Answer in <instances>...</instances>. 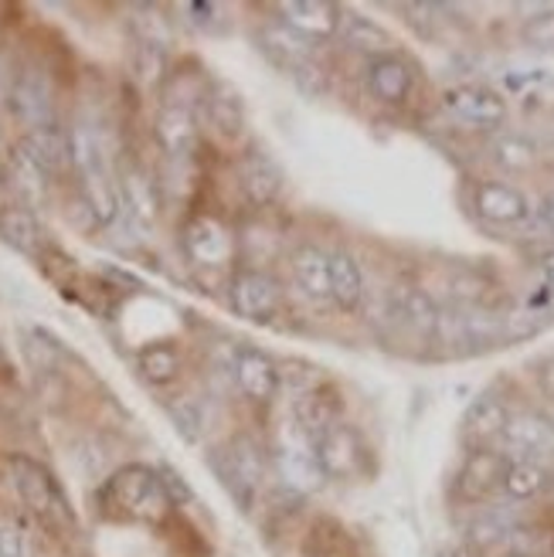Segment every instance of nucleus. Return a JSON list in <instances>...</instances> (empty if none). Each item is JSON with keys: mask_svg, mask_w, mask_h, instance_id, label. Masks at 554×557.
<instances>
[{"mask_svg": "<svg viewBox=\"0 0 554 557\" xmlns=\"http://www.w3.org/2000/svg\"><path fill=\"white\" fill-rule=\"evenodd\" d=\"M541 269H544V275H547V286L554 289V252L544 256V265H541Z\"/></svg>", "mask_w": 554, "mask_h": 557, "instance_id": "nucleus-41", "label": "nucleus"}, {"mask_svg": "<svg viewBox=\"0 0 554 557\" xmlns=\"http://www.w3.org/2000/svg\"><path fill=\"white\" fill-rule=\"evenodd\" d=\"M541 218H544V225H547V228L554 232V194H551V198H547V201L541 205Z\"/></svg>", "mask_w": 554, "mask_h": 557, "instance_id": "nucleus-40", "label": "nucleus"}, {"mask_svg": "<svg viewBox=\"0 0 554 557\" xmlns=\"http://www.w3.org/2000/svg\"><path fill=\"white\" fill-rule=\"evenodd\" d=\"M507 462L504 456H496L490 449H477L469 456L459 469V490L469 496V499H487L493 490L504 486V472H507Z\"/></svg>", "mask_w": 554, "mask_h": 557, "instance_id": "nucleus-17", "label": "nucleus"}, {"mask_svg": "<svg viewBox=\"0 0 554 557\" xmlns=\"http://www.w3.org/2000/svg\"><path fill=\"white\" fill-rule=\"evenodd\" d=\"M293 422L307 432L310 438H317V435H323L327 429H334L341 418H337V401H334V395L327 392V387H313V392H307V395H299L296 398V405H293Z\"/></svg>", "mask_w": 554, "mask_h": 557, "instance_id": "nucleus-23", "label": "nucleus"}, {"mask_svg": "<svg viewBox=\"0 0 554 557\" xmlns=\"http://www.w3.org/2000/svg\"><path fill=\"white\" fill-rule=\"evenodd\" d=\"M504 445L510 459H528V462H547L554 459V422L541 411H520L510 414Z\"/></svg>", "mask_w": 554, "mask_h": 557, "instance_id": "nucleus-7", "label": "nucleus"}, {"mask_svg": "<svg viewBox=\"0 0 554 557\" xmlns=\"http://www.w3.org/2000/svg\"><path fill=\"white\" fill-rule=\"evenodd\" d=\"M102 507L126 517V520L160 523L171 513L174 499H171L168 486H163L160 472H153L147 466H126L102 486Z\"/></svg>", "mask_w": 554, "mask_h": 557, "instance_id": "nucleus-1", "label": "nucleus"}, {"mask_svg": "<svg viewBox=\"0 0 554 557\" xmlns=\"http://www.w3.org/2000/svg\"><path fill=\"white\" fill-rule=\"evenodd\" d=\"M0 238L17 252L32 256L41 248V225L27 208H4L0 211Z\"/></svg>", "mask_w": 554, "mask_h": 557, "instance_id": "nucleus-30", "label": "nucleus"}, {"mask_svg": "<svg viewBox=\"0 0 554 557\" xmlns=\"http://www.w3.org/2000/svg\"><path fill=\"white\" fill-rule=\"evenodd\" d=\"M275 11H280V24L307 41L334 38L341 27V8L327 0H286V4H275Z\"/></svg>", "mask_w": 554, "mask_h": 557, "instance_id": "nucleus-10", "label": "nucleus"}, {"mask_svg": "<svg viewBox=\"0 0 554 557\" xmlns=\"http://www.w3.org/2000/svg\"><path fill=\"white\" fill-rule=\"evenodd\" d=\"M11 109L14 116L27 129H45L54 126V106H51V89L38 72H24L14 89H11Z\"/></svg>", "mask_w": 554, "mask_h": 557, "instance_id": "nucleus-12", "label": "nucleus"}, {"mask_svg": "<svg viewBox=\"0 0 554 557\" xmlns=\"http://www.w3.org/2000/svg\"><path fill=\"white\" fill-rule=\"evenodd\" d=\"M490 157L501 171H510V174L531 171L538 163V144L524 133H496L490 139Z\"/></svg>", "mask_w": 554, "mask_h": 557, "instance_id": "nucleus-27", "label": "nucleus"}, {"mask_svg": "<svg viewBox=\"0 0 554 557\" xmlns=\"http://www.w3.org/2000/svg\"><path fill=\"white\" fill-rule=\"evenodd\" d=\"M8 472H11V483H14L17 496L27 504V510H35L45 523L62 527V523L72 520L59 483H54V476L41 462L27 459V456H11L8 459Z\"/></svg>", "mask_w": 554, "mask_h": 557, "instance_id": "nucleus-2", "label": "nucleus"}, {"mask_svg": "<svg viewBox=\"0 0 554 557\" xmlns=\"http://www.w3.org/2000/svg\"><path fill=\"white\" fill-rule=\"evenodd\" d=\"M442 106H446L459 123L483 126V129H496L507 120L504 96L487 86H456L442 96Z\"/></svg>", "mask_w": 554, "mask_h": 557, "instance_id": "nucleus-9", "label": "nucleus"}, {"mask_svg": "<svg viewBox=\"0 0 554 557\" xmlns=\"http://www.w3.org/2000/svg\"><path fill=\"white\" fill-rule=\"evenodd\" d=\"M507 422H510V411L496 395H480L473 405L466 408V435L477 438V442L504 438Z\"/></svg>", "mask_w": 554, "mask_h": 557, "instance_id": "nucleus-26", "label": "nucleus"}, {"mask_svg": "<svg viewBox=\"0 0 554 557\" xmlns=\"http://www.w3.org/2000/svg\"><path fill=\"white\" fill-rule=\"evenodd\" d=\"M473 205L490 225H524V221L531 218L528 198H524L517 187L501 184V181H483L473 194Z\"/></svg>", "mask_w": 554, "mask_h": 557, "instance_id": "nucleus-11", "label": "nucleus"}, {"mask_svg": "<svg viewBox=\"0 0 554 557\" xmlns=\"http://www.w3.org/2000/svg\"><path fill=\"white\" fill-rule=\"evenodd\" d=\"M184 248L198 265H225L235 256L232 235L211 218H194L184 228Z\"/></svg>", "mask_w": 554, "mask_h": 557, "instance_id": "nucleus-14", "label": "nucleus"}, {"mask_svg": "<svg viewBox=\"0 0 554 557\" xmlns=\"http://www.w3.org/2000/svg\"><path fill=\"white\" fill-rule=\"evenodd\" d=\"M27 157H35L48 174H59L65 163H72V147H69V133L59 126H45V129H27V136L17 144Z\"/></svg>", "mask_w": 554, "mask_h": 557, "instance_id": "nucleus-24", "label": "nucleus"}, {"mask_svg": "<svg viewBox=\"0 0 554 557\" xmlns=\"http://www.w3.org/2000/svg\"><path fill=\"white\" fill-rule=\"evenodd\" d=\"M275 472L280 480L296 490V493H317L327 483V472L320 469L317 449H313V438L303 432L296 422L283 429V438L275 445Z\"/></svg>", "mask_w": 554, "mask_h": 557, "instance_id": "nucleus-3", "label": "nucleus"}, {"mask_svg": "<svg viewBox=\"0 0 554 557\" xmlns=\"http://www.w3.org/2000/svg\"><path fill=\"white\" fill-rule=\"evenodd\" d=\"M337 35L344 38V45H350L354 51H365L371 59H381V54H392V35L384 27L365 14L354 11H341V27Z\"/></svg>", "mask_w": 554, "mask_h": 557, "instance_id": "nucleus-22", "label": "nucleus"}, {"mask_svg": "<svg viewBox=\"0 0 554 557\" xmlns=\"http://www.w3.org/2000/svg\"><path fill=\"white\" fill-rule=\"evenodd\" d=\"M205 116L211 123V129L225 139H235L245 126V106H242V96L232 89V86H211L205 92Z\"/></svg>", "mask_w": 554, "mask_h": 557, "instance_id": "nucleus-21", "label": "nucleus"}, {"mask_svg": "<svg viewBox=\"0 0 554 557\" xmlns=\"http://www.w3.org/2000/svg\"><path fill=\"white\" fill-rule=\"evenodd\" d=\"M229 302L242 320L269 323L283 306V286L266 269H238L229 283Z\"/></svg>", "mask_w": 554, "mask_h": 557, "instance_id": "nucleus-5", "label": "nucleus"}, {"mask_svg": "<svg viewBox=\"0 0 554 557\" xmlns=\"http://www.w3.org/2000/svg\"><path fill=\"white\" fill-rule=\"evenodd\" d=\"M551 486V472L541 466V462H528V459H510L507 462V472H504V493L510 499H534L541 496L544 490Z\"/></svg>", "mask_w": 554, "mask_h": 557, "instance_id": "nucleus-28", "label": "nucleus"}, {"mask_svg": "<svg viewBox=\"0 0 554 557\" xmlns=\"http://www.w3.org/2000/svg\"><path fill=\"white\" fill-rule=\"evenodd\" d=\"M365 299V275L361 265L347 252L330 256V302H337L341 310H357Z\"/></svg>", "mask_w": 554, "mask_h": 557, "instance_id": "nucleus-25", "label": "nucleus"}, {"mask_svg": "<svg viewBox=\"0 0 554 557\" xmlns=\"http://www.w3.org/2000/svg\"><path fill=\"white\" fill-rule=\"evenodd\" d=\"M483 293H487V283H483L480 275H473V272H463V275L453 278V296L463 299L466 306H477L483 299Z\"/></svg>", "mask_w": 554, "mask_h": 557, "instance_id": "nucleus-36", "label": "nucleus"}, {"mask_svg": "<svg viewBox=\"0 0 554 557\" xmlns=\"http://www.w3.org/2000/svg\"><path fill=\"white\" fill-rule=\"evenodd\" d=\"M120 198H123V214H130L140 228H150L157 221V211H160L157 187L140 166H126L120 174Z\"/></svg>", "mask_w": 554, "mask_h": 557, "instance_id": "nucleus-19", "label": "nucleus"}, {"mask_svg": "<svg viewBox=\"0 0 554 557\" xmlns=\"http://www.w3.org/2000/svg\"><path fill=\"white\" fill-rule=\"evenodd\" d=\"M160 72H163V48L144 41V45H140V78H144V82H157Z\"/></svg>", "mask_w": 554, "mask_h": 557, "instance_id": "nucleus-37", "label": "nucleus"}, {"mask_svg": "<svg viewBox=\"0 0 554 557\" xmlns=\"http://www.w3.org/2000/svg\"><path fill=\"white\" fill-rule=\"evenodd\" d=\"M232 381L248 401H272L283 384V374L269 354L256 347H238L232 354Z\"/></svg>", "mask_w": 554, "mask_h": 557, "instance_id": "nucleus-8", "label": "nucleus"}, {"mask_svg": "<svg viewBox=\"0 0 554 557\" xmlns=\"http://www.w3.org/2000/svg\"><path fill=\"white\" fill-rule=\"evenodd\" d=\"M504 557H528V554H517V550H514V554H504Z\"/></svg>", "mask_w": 554, "mask_h": 557, "instance_id": "nucleus-42", "label": "nucleus"}, {"mask_svg": "<svg viewBox=\"0 0 554 557\" xmlns=\"http://www.w3.org/2000/svg\"><path fill=\"white\" fill-rule=\"evenodd\" d=\"M168 414L174 418L177 432L187 438V442H198L201 432H205V408L194 401V398H177L168 405Z\"/></svg>", "mask_w": 554, "mask_h": 557, "instance_id": "nucleus-35", "label": "nucleus"}, {"mask_svg": "<svg viewBox=\"0 0 554 557\" xmlns=\"http://www.w3.org/2000/svg\"><path fill=\"white\" fill-rule=\"evenodd\" d=\"M387 302H392V317L402 326L422 333V337H432V333L439 330V313L442 310L432 302V296L426 289H419V286H398Z\"/></svg>", "mask_w": 554, "mask_h": 557, "instance_id": "nucleus-16", "label": "nucleus"}, {"mask_svg": "<svg viewBox=\"0 0 554 557\" xmlns=\"http://www.w3.org/2000/svg\"><path fill=\"white\" fill-rule=\"evenodd\" d=\"M0 557H24V537L11 523H0Z\"/></svg>", "mask_w": 554, "mask_h": 557, "instance_id": "nucleus-38", "label": "nucleus"}, {"mask_svg": "<svg viewBox=\"0 0 554 557\" xmlns=\"http://www.w3.org/2000/svg\"><path fill=\"white\" fill-rule=\"evenodd\" d=\"M140 374L150 384H171L181 374V354L174 347H168V344L147 347L140 354Z\"/></svg>", "mask_w": 554, "mask_h": 557, "instance_id": "nucleus-33", "label": "nucleus"}, {"mask_svg": "<svg viewBox=\"0 0 554 557\" xmlns=\"http://www.w3.org/2000/svg\"><path fill=\"white\" fill-rule=\"evenodd\" d=\"M214 472H218V480L225 483V490L248 510V507H253L256 490L266 480L262 449H259L253 438H238V442L229 445V453H218L214 456Z\"/></svg>", "mask_w": 554, "mask_h": 557, "instance_id": "nucleus-4", "label": "nucleus"}, {"mask_svg": "<svg viewBox=\"0 0 554 557\" xmlns=\"http://www.w3.org/2000/svg\"><path fill=\"white\" fill-rule=\"evenodd\" d=\"M538 384H541V392H544L547 398H554V357L544 360V364L538 368Z\"/></svg>", "mask_w": 554, "mask_h": 557, "instance_id": "nucleus-39", "label": "nucleus"}, {"mask_svg": "<svg viewBox=\"0 0 554 557\" xmlns=\"http://www.w3.org/2000/svg\"><path fill=\"white\" fill-rule=\"evenodd\" d=\"M507 507L483 510L473 523H469V544L473 547H493L514 531V513H504Z\"/></svg>", "mask_w": 554, "mask_h": 557, "instance_id": "nucleus-32", "label": "nucleus"}, {"mask_svg": "<svg viewBox=\"0 0 554 557\" xmlns=\"http://www.w3.org/2000/svg\"><path fill=\"white\" fill-rule=\"evenodd\" d=\"M262 48L280 65H286L290 72H296L299 65L310 62V45H307V38H299L296 32H290V27L280 24V21L269 24L266 32H262Z\"/></svg>", "mask_w": 554, "mask_h": 557, "instance_id": "nucleus-29", "label": "nucleus"}, {"mask_svg": "<svg viewBox=\"0 0 554 557\" xmlns=\"http://www.w3.org/2000/svg\"><path fill=\"white\" fill-rule=\"evenodd\" d=\"M368 89L378 102L384 106H398L411 92V69L398 59V54H381L371 59L368 65Z\"/></svg>", "mask_w": 554, "mask_h": 557, "instance_id": "nucleus-18", "label": "nucleus"}, {"mask_svg": "<svg viewBox=\"0 0 554 557\" xmlns=\"http://www.w3.org/2000/svg\"><path fill=\"white\" fill-rule=\"evenodd\" d=\"M520 38L538 51H554V8H538L520 24Z\"/></svg>", "mask_w": 554, "mask_h": 557, "instance_id": "nucleus-34", "label": "nucleus"}, {"mask_svg": "<svg viewBox=\"0 0 554 557\" xmlns=\"http://www.w3.org/2000/svg\"><path fill=\"white\" fill-rule=\"evenodd\" d=\"M157 139L171 157L177 160L190 157L194 147H198V120H194V109L177 106V102L163 106V113L157 120Z\"/></svg>", "mask_w": 554, "mask_h": 557, "instance_id": "nucleus-15", "label": "nucleus"}, {"mask_svg": "<svg viewBox=\"0 0 554 557\" xmlns=\"http://www.w3.org/2000/svg\"><path fill=\"white\" fill-rule=\"evenodd\" d=\"M313 449H317V459H320V469L327 472V480H354L368 462L365 438L344 422L317 435Z\"/></svg>", "mask_w": 554, "mask_h": 557, "instance_id": "nucleus-6", "label": "nucleus"}, {"mask_svg": "<svg viewBox=\"0 0 554 557\" xmlns=\"http://www.w3.org/2000/svg\"><path fill=\"white\" fill-rule=\"evenodd\" d=\"M11 181H14V187L24 194L27 201H41V198H45V190H48L51 174L45 171V166H41L35 157H27V153L17 147L14 157H11Z\"/></svg>", "mask_w": 554, "mask_h": 557, "instance_id": "nucleus-31", "label": "nucleus"}, {"mask_svg": "<svg viewBox=\"0 0 554 557\" xmlns=\"http://www.w3.org/2000/svg\"><path fill=\"white\" fill-rule=\"evenodd\" d=\"M296 286L317 302H330V256L317 245H299L290 256Z\"/></svg>", "mask_w": 554, "mask_h": 557, "instance_id": "nucleus-20", "label": "nucleus"}, {"mask_svg": "<svg viewBox=\"0 0 554 557\" xmlns=\"http://www.w3.org/2000/svg\"><path fill=\"white\" fill-rule=\"evenodd\" d=\"M283 166L275 163L269 153H248L242 163H238V184H242V194L248 198V205L256 208H266L272 205L275 198L283 194Z\"/></svg>", "mask_w": 554, "mask_h": 557, "instance_id": "nucleus-13", "label": "nucleus"}]
</instances>
